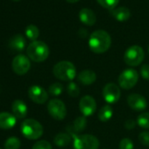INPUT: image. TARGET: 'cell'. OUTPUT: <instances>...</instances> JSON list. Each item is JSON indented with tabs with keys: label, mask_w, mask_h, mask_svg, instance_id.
<instances>
[{
	"label": "cell",
	"mask_w": 149,
	"mask_h": 149,
	"mask_svg": "<svg viewBox=\"0 0 149 149\" xmlns=\"http://www.w3.org/2000/svg\"><path fill=\"white\" fill-rule=\"evenodd\" d=\"M67 92H68V94L70 97H77L80 94V89H79L78 85L76 83L71 82L67 86Z\"/></svg>",
	"instance_id": "obj_26"
},
{
	"label": "cell",
	"mask_w": 149,
	"mask_h": 149,
	"mask_svg": "<svg viewBox=\"0 0 149 149\" xmlns=\"http://www.w3.org/2000/svg\"><path fill=\"white\" fill-rule=\"evenodd\" d=\"M79 108L84 117H89L97 111V103L91 96H84L79 102Z\"/></svg>",
	"instance_id": "obj_12"
},
{
	"label": "cell",
	"mask_w": 149,
	"mask_h": 149,
	"mask_svg": "<svg viewBox=\"0 0 149 149\" xmlns=\"http://www.w3.org/2000/svg\"><path fill=\"white\" fill-rule=\"evenodd\" d=\"M111 45V38L104 30H97L93 32L89 40V47L95 54L105 53Z\"/></svg>",
	"instance_id": "obj_1"
},
{
	"label": "cell",
	"mask_w": 149,
	"mask_h": 149,
	"mask_svg": "<svg viewBox=\"0 0 149 149\" xmlns=\"http://www.w3.org/2000/svg\"><path fill=\"white\" fill-rule=\"evenodd\" d=\"M66 1H67V2H68V3L73 4V3H77V2L80 1V0H66Z\"/></svg>",
	"instance_id": "obj_34"
},
{
	"label": "cell",
	"mask_w": 149,
	"mask_h": 149,
	"mask_svg": "<svg viewBox=\"0 0 149 149\" xmlns=\"http://www.w3.org/2000/svg\"><path fill=\"white\" fill-rule=\"evenodd\" d=\"M54 77L61 81H72L77 77V68L68 61H61L56 63L53 68Z\"/></svg>",
	"instance_id": "obj_2"
},
{
	"label": "cell",
	"mask_w": 149,
	"mask_h": 149,
	"mask_svg": "<svg viewBox=\"0 0 149 149\" xmlns=\"http://www.w3.org/2000/svg\"><path fill=\"white\" fill-rule=\"evenodd\" d=\"M119 149H133V143L128 138L123 139L119 143Z\"/></svg>",
	"instance_id": "obj_30"
},
{
	"label": "cell",
	"mask_w": 149,
	"mask_h": 149,
	"mask_svg": "<svg viewBox=\"0 0 149 149\" xmlns=\"http://www.w3.org/2000/svg\"><path fill=\"white\" fill-rule=\"evenodd\" d=\"M15 1H19V0H15Z\"/></svg>",
	"instance_id": "obj_35"
},
{
	"label": "cell",
	"mask_w": 149,
	"mask_h": 149,
	"mask_svg": "<svg viewBox=\"0 0 149 149\" xmlns=\"http://www.w3.org/2000/svg\"><path fill=\"white\" fill-rule=\"evenodd\" d=\"M140 74L145 80H149V65L148 64H144L141 66Z\"/></svg>",
	"instance_id": "obj_32"
},
{
	"label": "cell",
	"mask_w": 149,
	"mask_h": 149,
	"mask_svg": "<svg viewBox=\"0 0 149 149\" xmlns=\"http://www.w3.org/2000/svg\"><path fill=\"white\" fill-rule=\"evenodd\" d=\"M12 68L14 73H16L19 76H23L29 71L31 68L30 60L27 56L24 54H18L13 60Z\"/></svg>",
	"instance_id": "obj_9"
},
{
	"label": "cell",
	"mask_w": 149,
	"mask_h": 149,
	"mask_svg": "<svg viewBox=\"0 0 149 149\" xmlns=\"http://www.w3.org/2000/svg\"><path fill=\"white\" fill-rule=\"evenodd\" d=\"M127 104L131 109L137 111H141L145 110L147 106L146 99L143 96L136 93L130 94L127 97Z\"/></svg>",
	"instance_id": "obj_13"
},
{
	"label": "cell",
	"mask_w": 149,
	"mask_h": 149,
	"mask_svg": "<svg viewBox=\"0 0 149 149\" xmlns=\"http://www.w3.org/2000/svg\"><path fill=\"white\" fill-rule=\"evenodd\" d=\"M111 14L116 20L120 21V22L126 21L131 17V12L126 7H118V8L113 9L111 11Z\"/></svg>",
	"instance_id": "obj_19"
},
{
	"label": "cell",
	"mask_w": 149,
	"mask_h": 149,
	"mask_svg": "<svg viewBox=\"0 0 149 149\" xmlns=\"http://www.w3.org/2000/svg\"><path fill=\"white\" fill-rule=\"evenodd\" d=\"M148 51H149V47H148Z\"/></svg>",
	"instance_id": "obj_36"
},
{
	"label": "cell",
	"mask_w": 149,
	"mask_h": 149,
	"mask_svg": "<svg viewBox=\"0 0 149 149\" xmlns=\"http://www.w3.org/2000/svg\"><path fill=\"white\" fill-rule=\"evenodd\" d=\"M12 111L16 118H24L27 115V106L26 104L19 99L13 101L12 104Z\"/></svg>",
	"instance_id": "obj_17"
},
{
	"label": "cell",
	"mask_w": 149,
	"mask_h": 149,
	"mask_svg": "<svg viewBox=\"0 0 149 149\" xmlns=\"http://www.w3.org/2000/svg\"><path fill=\"white\" fill-rule=\"evenodd\" d=\"M47 111L55 120H62L66 118L67 109L65 104L60 99H51L47 104Z\"/></svg>",
	"instance_id": "obj_8"
},
{
	"label": "cell",
	"mask_w": 149,
	"mask_h": 149,
	"mask_svg": "<svg viewBox=\"0 0 149 149\" xmlns=\"http://www.w3.org/2000/svg\"><path fill=\"white\" fill-rule=\"evenodd\" d=\"M139 80V74L135 69H125L118 77V84L124 90H130L133 88Z\"/></svg>",
	"instance_id": "obj_7"
},
{
	"label": "cell",
	"mask_w": 149,
	"mask_h": 149,
	"mask_svg": "<svg viewBox=\"0 0 149 149\" xmlns=\"http://www.w3.org/2000/svg\"><path fill=\"white\" fill-rule=\"evenodd\" d=\"M86 125H87V120L85 117H78L74 121L73 128L77 132H81L85 129Z\"/></svg>",
	"instance_id": "obj_23"
},
{
	"label": "cell",
	"mask_w": 149,
	"mask_h": 149,
	"mask_svg": "<svg viewBox=\"0 0 149 149\" xmlns=\"http://www.w3.org/2000/svg\"><path fill=\"white\" fill-rule=\"evenodd\" d=\"M26 54L32 61L35 62H42L47 59L49 55V48L45 42L35 40L29 44L26 48Z\"/></svg>",
	"instance_id": "obj_3"
},
{
	"label": "cell",
	"mask_w": 149,
	"mask_h": 149,
	"mask_svg": "<svg viewBox=\"0 0 149 149\" xmlns=\"http://www.w3.org/2000/svg\"><path fill=\"white\" fill-rule=\"evenodd\" d=\"M16 117L7 111L0 112V128L4 130H9L14 127L16 125Z\"/></svg>",
	"instance_id": "obj_14"
},
{
	"label": "cell",
	"mask_w": 149,
	"mask_h": 149,
	"mask_svg": "<svg viewBox=\"0 0 149 149\" xmlns=\"http://www.w3.org/2000/svg\"><path fill=\"white\" fill-rule=\"evenodd\" d=\"M135 121L133 119H128L125 122V127L128 130H132L135 127Z\"/></svg>",
	"instance_id": "obj_33"
},
{
	"label": "cell",
	"mask_w": 149,
	"mask_h": 149,
	"mask_svg": "<svg viewBox=\"0 0 149 149\" xmlns=\"http://www.w3.org/2000/svg\"><path fill=\"white\" fill-rule=\"evenodd\" d=\"M32 149H53L51 144L47 140H40L37 141L33 146Z\"/></svg>",
	"instance_id": "obj_29"
},
{
	"label": "cell",
	"mask_w": 149,
	"mask_h": 149,
	"mask_svg": "<svg viewBox=\"0 0 149 149\" xmlns=\"http://www.w3.org/2000/svg\"><path fill=\"white\" fill-rule=\"evenodd\" d=\"M139 139L144 146H149V132H142L139 135Z\"/></svg>",
	"instance_id": "obj_31"
},
{
	"label": "cell",
	"mask_w": 149,
	"mask_h": 149,
	"mask_svg": "<svg viewBox=\"0 0 149 149\" xmlns=\"http://www.w3.org/2000/svg\"><path fill=\"white\" fill-rule=\"evenodd\" d=\"M0 149H1V148H0Z\"/></svg>",
	"instance_id": "obj_37"
},
{
	"label": "cell",
	"mask_w": 149,
	"mask_h": 149,
	"mask_svg": "<svg viewBox=\"0 0 149 149\" xmlns=\"http://www.w3.org/2000/svg\"><path fill=\"white\" fill-rule=\"evenodd\" d=\"M54 144L58 146L63 147V146H67L70 141H71V138L68 134L67 133H58L55 137H54Z\"/></svg>",
	"instance_id": "obj_21"
},
{
	"label": "cell",
	"mask_w": 149,
	"mask_h": 149,
	"mask_svg": "<svg viewBox=\"0 0 149 149\" xmlns=\"http://www.w3.org/2000/svg\"><path fill=\"white\" fill-rule=\"evenodd\" d=\"M145 53L143 48L139 46L134 45L126 49L124 55V60L127 65L131 67H136L143 61Z\"/></svg>",
	"instance_id": "obj_5"
},
{
	"label": "cell",
	"mask_w": 149,
	"mask_h": 149,
	"mask_svg": "<svg viewBox=\"0 0 149 149\" xmlns=\"http://www.w3.org/2000/svg\"><path fill=\"white\" fill-rule=\"evenodd\" d=\"M77 79L79 81L80 84H82L83 85H91L92 84H94L97 80V74L94 71L90 70V69H85L81 71L78 74Z\"/></svg>",
	"instance_id": "obj_16"
},
{
	"label": "cell",
	"mask_w": 149,
	"mask_h": 149,
	"mask_svg": "<svg viewBox=\"0 0 149 149\" xmlns=\"http://www.w3.org/2000/svg\"><path fill=\"white\" fill-rule=\"evenodd\" d=\"M26 45V40L25 37L21 34H16L12 37L9 40V47L14 51L21 52L25 49Z\"/></svg>",
	"instance_id": "obj_18"
},
{
	"label": "cell",
	"mask_w": 149,
	"mask_h": 149,
	"mask_svg": "<svg viewBox=\"0 0 149 149\" xmlns=\"http://www.w3.org/2000/svg\"><path fill=\"white\" fill-rule=\"evenodd\" d=\"M97 1L104 8L109 9V10H113L118 4L119 0H97Z\"/></svg>",
	"instance_id": "obj_27"
},
{
	"label": "cell",
	"mask_w": 149,
	"mask_h": 149,
	"mask_svg": "<svg viewBox=\"0 0 149 149\" xmlns=\"http://www.w3.org/2000/svg\"><path fill=\"white\" fill-rule=\"evenodd\" d=\"M137 123L141 128L149 129V112H144L139 115Z\"/></svg>",
	"instance_id": "obj_25"
},
{
	"label": "cell",
	"mask_w": 149,
	"mask_h": 149,
	"mask_svg": "<svg viewBox=\"0 0 149 149\" xmlns=\"http://www.w3.org/2000/svg\"><path fill=\"white\" fill-rule=\"evenodd\" d=\"M63 91V86L60 83H54L51 84L48 88V92L52 96H59Z\"/></svg>",
	"instance_id": "obj_28"
},
{
	"label": "cell",
	"mask_w": 149,
	"mask_h": 149,
	"mask_svg": "<svg viewBox=\"0 0 149 149\" xmlns=\"http://www.w3.org/2000/svg\"><path fill=\"white\" fill-rule=\"evenodd\" d=\"M112 115H113L112 107L110 104H106V105H104L100 109L98 112V118L102 122H107L111 118Z\"/></svg>",
	"instance_id": "obj_20"
},
{
	"label": "cell",
	"mask_w": 149,
	"mask_h": 149,
	"mask_svg": "<svg viewBox=\"0 0 149 149\" xmlns=\"http://www.w3.org/2000/svg\"><path fill=\"white\" fill-rule=\"evenodd\" d=\"M99 140L91 134L74 136V149H98Z\"/></svg>",
	"instance_id": "obj_6"
},
{
	"label": "cell",
	"mask_w": 149,
	"mask_h": 149,
	"mask_svg": "<svg viewBox=\"0 0 149 149\" xmlns=\"http://www.w3.org/2000/svg\"><path fill=\"white\" fill-rule=\"evenodd\" d=\"M25 32H26V37L29 40H33V41H35L38 39L39 35H40V30H39V28L36 26H34V25H29V26H27Z\"/></svg>",
	"instance_id": "obj_22"
},
{
	"label": "cell",
	"mask_w": 149,
	"mask_h": 149,
	"mask_svg": "<svg viewBox=\"0 0 149 149\" xmlns=\"http://www.w3.org/2000/svg\"><path fill=\"white\" fill-rule=\"evenodd\" d=\"M28 97L33 102L42 104L47 101L48 93L42 87L39 85H33L28 90Z\"/></svg>",
	"instance_id": "obj_11"
},
{
	"label": "cell",
	"mask_w": 149,
	"mask_h": 149,
	"mask_svg": "<svg viewBox=\"0 0 149 149\" xmlns=\"http://www.w3.org/2000/svg\"><path fill=\"white\" fill-rule=\"evenodd\" d=\"M20 130L23 136L28 139H38L43 134V126L33 118L24 120L20 125Z\"/></svg>",
	"instance_id": "obj_4"
},
{
	"label": "cell",
	"mask_w": 149,
	"mask_h": 149,
	"mask_svg": "<svg viewBox=\"0 0 149 149\" xmlns=\"http://www.w3.org/2000/svg\"><path fill=\"white\" fill-rule=\"evenodd\" d=\"M78 16H79L80 21L83 24H84L86 26H93L97 21V16H96L95 13L92 10L89 9V8L82 9L79 12Z\"/></svg>",
	"instance_id": "obj_15"
},
{
	"label": "cell",
	"mask_w": 149,
	"mask_h": 149,
	"mask_svg": "<svg viewBox=\"0 0 149 149\" xmlns=\"http://www.w3.org/2000/svg\"><path fill=\"white\" fill-rule=\"evenodd\" d=\"M20 140L17 137H10L5 143V149H19Z\"/></svg>",
	"instance_id": "obj_24"
},
{
	"label": "cell",
	"mask_w": 149,
	"mask_h": 149,
	"mask_svg": "<svg viewBox=\"0 0 149 149\" xmlns=\"http://www.w3.org/2000/svg\"><path fill=\"white\" fill-rule=\"evenodd\" d=\"M121 96L119 87L112 83L107 84L103 89V97L108 104L117 103Z\"/></svg>",
	"instance_id": "obj_10"
}]
</instances>
